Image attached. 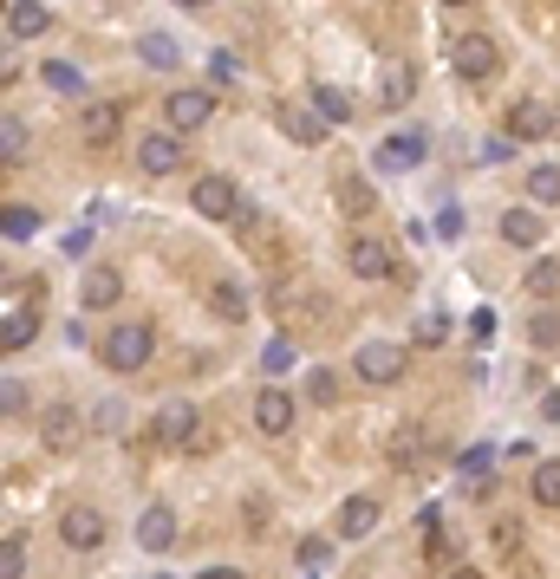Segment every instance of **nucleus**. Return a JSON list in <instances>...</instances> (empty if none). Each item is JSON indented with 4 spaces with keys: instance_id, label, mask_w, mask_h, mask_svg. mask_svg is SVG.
<instances>
[{
    "instance_id": "1",
    "label": "nucleus",
    "mask_w": 560,
    "mask_h": 579,
    "mask_svg": "<svg viewBox=\"0 0 560 579\" xmlns=\"http://www.w3.org/2000/svg\"><path fill=\"white\" fill-rule=\"evenodd\" d=\"M196 430H202L196 398H163V404H157V417H150V450H189V443H196Z\"/></svg>"
},
{
    "instance_id": "2",
    "label": "nucleus",
    "mask_w": 560,
    "mask_h": 579,
    "mask_svg": "<svg viewBox=\"0 0 560 579\" xmlns=\"http://www.w3.org/2000/svg\"><path fill=\"white\" fill-rule=\"evenodd\" d=\"M150 345H157V332H150L144 319H130V326H111V332H104L98 358H104V372H144V365H150Z\"/></svg>"
},
{
    "instance_id": "3",
    "label": "nucleus",
    "mask_w": 560,
    "mask_h": 579,
    "mask_svg": "<svg viewBox=\"0 0 560 579\" xmlns=\"http://www.w3.org/2000/svg\"><path fill=\"white\" fill-rule=\"evenodd\" d=\"M450 65H457V78L483 85V78H496V72H502V52H496V39H489V33H457Z\"/></svg>"
},
{
    "instance_id": "4",
    "label": "nucleus",
    "mask_w": 560,
    "mask_h": 579,
    "mask_svg": "<svg viewBox=\"0 0 560 579\" xmlns=\"http://www.w3.org/2000/svg\"><path fill=\"white\" fill-rule=\"evenodd\" d=\"M163 117H170V130L189 137V130H202V124L215 117V98H209L202 85H176V91L163 98Z\"/></svg>"
},
{
    "instance_id": "5",
    "label": "nucleus",
    "mask_w": 560,
    "mask_h": 579,
    "mask_svg": "<svg viewBox=\"0 0 560 579\" xmlns=\"http://www.w3.org/2000/svg\"><path fill=\"white\" fill-rule=\"evenodd\" d=\"M59 541H65L72 554H91V547H104V515H98L91 502H72V508L59 515Z\"/></svg>"
},
{
    "instance_id": "6",
    "label": "nucleus",
    "mask_w": 560,
    "mask_h": 579,
    "mask_svg": "<svg viewBox=\"0 0 560 579\" xmlns=\"http://www.w3.org/2000/svg\"><path fill=\"white\" fill-rule=\"evenodd\" d=\"M189 202H196V215H209V222H235V215H241V189H235L228 176H202V182L189 189Z\"/></svg>"
},
{
    "instance_id": "7",
    "label": "nucleus",
    "mask_w": 560,
    "mask_h": 579,
    "mask_svg": "<svg viewBox=\"0 0 560 579\" xmlns=\"http://www.w3.org/2000/svg\"><path fill=\"white\" fill-rule=\"evenodd\" d=\"M359 378L365 385H398L405 378V345H391V339H372V345H359Z\"/></svg>"
},
{
    "instance_id": "8",
    "label": "nucleus",
    "mask_w": 560,
    "mask_h": 579,
    "mask_svg": "<svg viewBox=\"0 0 560 579\" xmlns=\"http://www.w3.org/2000/svg\"><path fill=\"white\" fill-rule=\"evenodd\" d=\"M548 130H555V111H548L542 98H515L509 117H502V137H515V143H535V137H548Z\"/></svg>"
},
{
    "instance_id": "9",
    "label": "nucleus",
    "mask_w": 560,
    "mask_h": 579,
    "mask_svg": "<svg viewBox=\"0 0 560 579\" xmlns=\"http://www.w3.org/2000/svg\"><path fill=\"white\" fill-rule=\"evenodd\" d=\"M431 156V143H424V130H398V137H385L378 150H372V163L378 169H391V176H405V169H418Z\"/></svg>"
},
{
    "instance_id": "10",
    "label": "nucleus",
    "mask_w": 560,
    "mask_h": 579,
    "mask_svg": "<svg viewBox=\"0 0 560 579\" xmlns=\"http://www.w3.org/2000/svg\"><path fill=\"white\" fill-rule=\"evenodd\" d=\"M78 437H85L78 404H46V411H39V443H46V450H78Z\"/></svg>"
},
{
    "instance_id": "11",
    "label": "nucleus",
    "mask_w": 560,
    "mask_h": 579,
    "mask_svg": "<svg viewBox=\"0 0 560 579\" xmlns=\"http://www.w3.org/2000/svg\"><path fill=\"white\" fill-rule=\"evenodd\" d=\"M137 169H144V176H170V169H183V137H176V130L137 137Z\"/></svg>"
},
{
    "instance_id": "12",
    "label": "nucleus",
    "mask_w": 560,
    "mask_h": 579,
    "mask_svg": "<svg viewBox=\"0 0 560 579\" xmlns=\"http://www.w3.org/2000/svg\"><path fill=\"white\" fill-rule=\"evenodd\" d=\"M346 267H352L359 280H385V274H391V241H378V235H352V241H346Z\"/></svg>"
},
{
    "instance_id": "13",
    "label": "nucleus",
    "mask_w": 560,
    "mask_h": 579,
    "mask_svg": "<svg viewBox=\"0 0 560 579\" xmlns=\"http://www.w3.org/2000/svg\"><path fill=\"white\" fill-rule=\"evenodd\" d=\"M117 130H124V104H111V98H98V104H85V117H78V137H85L91 150H104V143H117Z\"/></svg>"
},
{
    "instance_id": "14",
    "label": "nucleus",
    "mask_w": 560,
    "mask_h": 579,
    "mask_svg": "<svg viewBox=\"0 0 560 579\" xmlns=\"http://www.w3.org/2000/svg\"><path fill=\"white\" fill-rule=\"evenodd\" d=\"M254 430H261V437H287V430H294V391L267 385V391L254 398Z\"/></svg>"
},
{
    "instance_id": "15",
    "label": "nucleus",
    "mask_w": 560,
    "mask_h": 579,
    "mask_svg": "<svg viewBox=\"0 0 560 579\" xmlns=\"http://www.w3.org/2000/svg\"><path fill=\"white\" fill-rule=\"evenodd\" d=\"M170 541H176V508H170V502H150V508L137 515V547H144V554H170Z\"/></svg>"
},
{
    "instance_id": "16",
    "label": "nucleus",
    "mask_w": 560,
    "mask_h": 579,
    "mask_svg": "<svg viewBox=\"0 0 560 579\" xmlns=\"http://www.w3.org/2000/svg\"><path fill=\"white\" fill-rule=\"evenodd\" d=\"M274 124H281L294 143H307V150H313V143H326V117H320V111H307V104H287V98H281V104H274Z\"/></svg>"
},
{
    "instance_id": "17",
    "label": "nucleus",
    "mask_w": 560,
    "mask_h": 579,
    "mask_svg": "<svg viewBox=\"0 0 560 579\" xmlns=\"http://www.w3.org/2000/svg\"><path fill=\"white\" fill-rule=\"evenodd\" d=\"M117 293H124V274H117V267H91V274L78 280V306H91V313L117 306Z\"/></svg>"
},
{
    "instance_id": "18",
    "label": "nucleus",
    "mask_w": 560,
    "mask_h": 579,
    "mask_svg": "<svg viewBox=\"0 0 560 579\" xmlns=\"http://www.w3.org/2000/svg\"><path fill=\"white\" fill-rule=\"evenodd\" d=\"M333 202H339V215H352V222H359V215H372V209H378V189H372L365 176H339V182H333Z\"/></svg>"
},
{
    "instance_id": "19",
    "label": "nucleus",
    "mask_w": 560,
    "mask_h": 579,
    "mask_svg": "<svg viewBox=\"0 0 560 579\" xmlns=\"http://www.w3.org/2000/svg\"><path fill=\"white\" fill-rule=\"evenodd\" d=\"M33 339H39V306H33V300H26V306L13 300V306H7V326H0V345L20 352V345H33Z\"/></svg>"
},
{
    "instance_id": "20",
    "label": "nucleus",
    "mask_w": 560,
    "mask_h": 579,
    "mask_svg": "<svg viewBox=\"0 0 560 579\" xmlns=\"http://www.w3.org/2000/svg\"><path fill=\"white\" fill-rule=\"evenodd\" d=\"M378 528V502L372 495H346V508H339V541H365Z\"/></svg>"
},
{
    "instance_id": "21",
    "label": "nucleus",
    "mask_w": 560,
    "mask_h": 579,
    "mask_svg": "<svg viewBox=\"0 0 560 579\" xmlns=\"http://www.w3.org/2000/svg\"><path fill=\"white\" fill-rule=\"evenodd\" d=\"M502 241H515V248H542V241H548V228H542V215H535V209H509V215H502Z\"/></svg>"
},
{
    "instance_id": "22",
    "label": "nucleus",
    "mask_w": 560,
    "mask_h": 579,
    "mask_svg": "<svg viewBox=\"0 0 560 579\" xmlns=\"http://www.w3.org/2000/svg\"><path fill=\"white\" fill-rule=\"evenodd\" d=\"M46 26H52V13H46L39 0H13V13H7V33H13V39H39Z\"/></svg>"
},
{
    "instance_id": "23",
    "label": "nucleus",
    "mask_w": 560,
    "mask_h": 579,
    "mask_svg": "<svg viewBox=\"0 0 560 579\" xmlns=\"http://www.w3.org/2000/svg\"><path fill=\"white\" fill-rule=\"evenodd\" d=\"M137 52H144V65H157V72L183 65V46H176L170 33H137Z\"/></svg>"
},
{
    "instance_id": "24",
    "label": "nucleus",
    "mask_w": 560,
    "mask_h": 579,
    "mask_svg": "<svg viewBox=\"0 0 560 579\" xmlns=\"http://www.w3.org/2000/svg\"><path fill=\"white\" fill-rule=\"evenodd\" d=\"M411 91H418L411 65H385V78H378V104H385V111H398V104H411Z\"/></svg>"
},
{
    "instance_id": "25",
    "label": "nucleus",
    "mask_w": 560,
    "mask_h": 579,
    "mask_svg": "<svg viewBox=\"0 0 560 579\" xmlns=\"http://www.w3.org/2000/svg\"><path fill=\"white\" fill-rule=\"evenodd\" d=\"M209 306H215L222 319H235V326L248 319V293H241L235 280H215V287H209Z\"/></svg>"
},
{
    "instance_id": "26",
    "label": "nucleus",
    "mask_w": 560,
    "mask_h": 579,
    "mask_svg": "<svg viewBox=\"0 0 560 579\" xmlns=\"http://www.w3.org/2000/svg\"><path fill=\"white\" fill-rule=\"evenodd\" d=\"M313 111H320L326 124H346V117H352V98H346L339 85H313Z\"/></svg>"
},
{
    "instance_id": "27",
    "label": "nucleus",
    "mask_w": 560,
    "mask_h": 579,
    "mask_svg": "<svg viewBox=\"0 0 560 579\" xmlns=\"http://www.w3.org/2000/svg\"><path fill=\"white\" fill-rule=\"evenodd\" d=\"M528 196H535L542 209H560V163H542V169H528Z\"/></svg>"
},
{
    "instance_id": "28",
    "label": "nucleus",
    "mask_w": 560,
    "mask_h": 579,
    "mask_svg": "<svg viewBox=\"0 0 560 579\" xmlns=\"http://www.w3.org/2000/svg\"><path fill=\"white\" fill-rule=\"evenodd\" d=\"M522 287H528V293H535V300H555V293H560V261H535V267H528V280H522Z\"/></svg>"
},
{
    "instance_id": "29",
    "label": "nucleus",
    "mask_w": 560,
    "mask_h": 579,
    "mask_svg": "<svg viewBox=\"0 0 560 579\" xmlns=\"http://www.w3.org/2000/svg\"><path fill=\"white\" fill-rule=\"evenodd\" d=\"M39 78H46L52 91H65V98H72V91H85V78H78V65H65V59H46V65H39Z\"/></svg>"
},
{
    "instance_id": "30",
    "label": "nucleus",
    "mask_w": 560,
    "mask_h": 579,
    "mask_svg": "<svg viewBox=\"0 0 560 579\" xmlns=\"http://www.w3.org/2000/svg\"><path fill=\"white\" fill-rule=\"evenodd\" d=\"M20 156H26V124L7 117V124H0V163H20Z\"/></svg>"
},
{
    "instance_id": "31",
    "label": "nucleus",
    "mask_w": 560,
    "mask_h": 579,
    "mask_svg": "<svg viewBox=\"0 0 560 579\" xmlns=\"http://www.w3.org/2000/svg\"><path fill=\"white\" fill-rule=\"evenodd\" d=\"M0 228H7V241H26V235H39V215H33V209H20V202H13V209H7V215H0Z\"/></svg>"
},
{
    "instance_id": "32",
    "label": "nucleus",
    "mask_w": 560,
    "mask_h": 579,
    "mask_svg": "<svg viewBox=\"0 0 560 579\" xmlns=\"http://www.w3.org/2000/svg\"><path fill=\"white\" fill-rule=\"evenodd\" d=\"M535 502H542V508H560V463H542V469H535Z\"/></svg>"
},
{
    "instance_id": "33",
    "label": "nucleus",
    "mask_w": 560,
    "mask_h": 579,
    "mask_svg": "<svg viewBox=\"0 0 560 579\" xmlns=\"http://www.w3.org/2000/svg\"><path fill=\"white\" fill-rule=\"evenodd\" d=\"M261 365H267L274 378H281V372H294V339H287V332H281V339H267V352H261Z\"/></svg>"
},
{
    "instance_id": "34",
    "label": "nucleus",
    "mask_w": 560,
    "mask_h": 579,
    "mask_svg": "<svg viewBox=\"0 0 560 579\" xmlns=\"http://www.w3.org/2000/svg\"><path fill=\"white\" fill-rule=\"evenodd\" d=\"M418 443H424V430H398V437H391V463L411 469V463H418Z\"/></svg>"
},
{
    "instance_id": "35",
    "label": "nucleus",
    "mask_w": 560,
    "mask_h": 579,
    "mask_svg": "<svg viewBox=\"0 0 560 579\" xmlns=\"http://www.w3.org/2000/svg\"><path fill=\"white\" fill-rule=\"evenodd\" d=\"M20 561H26V541L7 534V541H0V579H20Z\"/></svg>"
},
{
    "instance_id": "36",
    "label": "nucleus",
    "mask_w": 560,
    "mask_h": 579,
    "mask_svg": "<svg viewBox=\"0 0 560 579\" xmlns=\"http://www.w3.org/2000/svg\"><path fill=\"white\" fill-rule=\"evenodd\" d=\"M307 398H313V404H339V378H333V372H313V378H307Z\"/></svg>"
},
{
    "instance_id": "37",
    "label": "nucleus",
    "mask_w": 560,
    "mask_h": 579,
    "mask_svg": "<svg viewBox=\"0 0 560 579\" xmlns=\"http://www.w3.org/2000/svg\"><path fill=\"white\" fill-rule=\"evenodd\" d=\"M528 339H535L542 352H555V345H560V319H555V313H542V319L528 326Z\"/></svg>"
},
{
    "instance_id": "38",
    "label": "nucleus",
    "mask_w": 560,
    "mask_h": 579,
    "mask_svg": "<svg viewBox=\"0 0 560 579\" xmlns=\"http://www.w3.org/2000/svg\"><path fill=\"white\" fill-rule=\"evenodd\" d=\"M0 411H7V417H20V411H26V385H20V378H7V385H0Z\"/></svg>"
},
{
    "instance_id": "39",
    "label": "nucleus",
    "mask_w": 560,
    "mask_h": 579,
    "mask_svg": "<svg viewBox=\"0 0 560 579\" xmlns=\"http://www.w3.org/2000/svg\"><path fill=\"white\" fill-rule=\"evenodd\" d=\"M489 541H496V554H515V547H522V528H515V521H496Z\"/></svg>"
},
{
    "instance_id": "40",
    "label": "nucleus",
    "mask_w": 560,
    "mask_h": 579,
    "mask_svg": "<svg viewBox=\"0 0 560 579\" xmlns=\"http://www.w3.org/2000/svg\"><path fill=\"white\" fill-rule=\"evenodd\" d=\"M444 332H450V319H437V313H431V319H418V339H424V345H437Z\"/></svg>"
},
{
    "instance_id": "41",
    "label": "nucleus",
    "mask_w": 560,
    "mask_h": 579,
    "mask_svg": "<svg viewBox=\"0 0 560 579\" xmlns=\"http://www.w3.org/2000/svg\"><path fill=\"white\" fill-rule=\"evenodd\" d=\"M424 547H431V561H444V554H450V534L431 521V528H424Z\"/></svg>"
},
{
    "instance_id": "42",
    "label": "nucleus",
    "mask_w": 560,
    "mask_h": 579,
    "mask_svg": "<svg viewBox=\"0 0 560 579\" xmlns=\"http://www.w3.org/2000/svg\"><path fill=\"white\" fill-rule=\"evenodd\" d=\"M65 254H72V261L91 254V228H72V235H65Z\"/></svg>"
},
{
    "instance_id": "43",
    "label": "nucleus",
    "mask_w": 560,
    "mask_h": 579,
    "mask_svg": "<svg viewBox=\"0 0 560 579\" xmlns=\"http://www.w3.org/2000/svg\"><path fill=\"white\" fill-rule=\"evenodd\" d=\"M463 469H470V476L483 482V476H489V450H470V456H463Z\"/></svg>"
},
{
    "instance_id": "44",
    "label": "nucleus",
    "mask_w": 560,
    "mask_h": 579,
    "mask_svg": "<svg viewBox=\"0 0 560 579\" xmlns=\"http://www.w3.org/2000/svg\"><path fill=\"white\" fill-rule=\"evenodd\" d=\"M444 579H489V574H476V567H450Z\"/></svg>"
},
{
    "instance_id": "45",
    "label": "nucleus",
    "mask_w": 560,
    "mask_h": 579,
    "mask_svg": "<svg viewBox=\"0 0 560 579\" xmlns=\"http://www.w3.org/2000/svg\"><path fill=\"white\" fill-rule=\"evenodd\" d=\"M202 579H241V574H235V567H209Z\"/></svg>"
},
{
    "instance_id": "46",
    "label": "nucleus",
    "mask_w": 560,
    "mask_h": 579,
    "mask_svg": "<svg viewBox=\"0 0 560 579\" xmlns=\"http://www.w3.org/2000/svg\"><path fill=\"white\" fill-rule=\"evenodd\" d=\"M183 7H209V0H183Z\"/></svg>"
},
{
    "instance_id": "47",
    "label": "nucleus",
    "mask_w": 560,
    "mask_h": 579,
    "mask_svg": "<svg viewBox=\"0 0 560 579\" xmlns=\"http://www.w3.org/2000/svg\"><path fill=\"white\" fill-rule=\"evenodd\" d=\"M444 7H463V0H444Z\"/></svg>"
}]
</instances>
